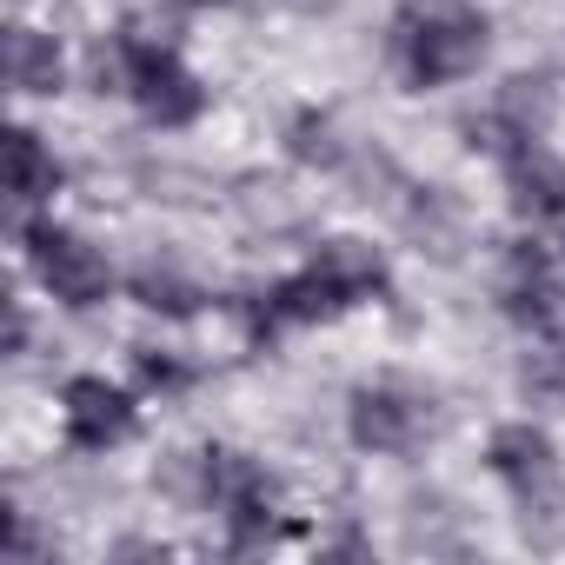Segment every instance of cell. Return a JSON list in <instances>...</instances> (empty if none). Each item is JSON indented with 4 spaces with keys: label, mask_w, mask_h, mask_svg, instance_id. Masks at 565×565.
I'll return each mask as SVG.
<instances>
[{
    "label": "cell",
    "mask_w": 565,
    "mask_h": 565,
    "mask_svg": "<svg viewBox=\"0 0 565 565\" xmlns=\"http://www.w3.org/2000/svg\"><path fill=\"white\" fill-rule=\"evenodd\" d=\"M186 8H206V0H186Z\"/></svg>",
    "instance_id": "obj_13"
},
{
    "label": "cell",
    "mask_w": 565,
    "mask_h": 565,
    "mask_svg": "<svg viewBox=\"0 0 565 565\" xmlns=\"http://www.w3.org/2000/svg\"><path fill=\"white\" fill-rule=\"evenodd\" d=\"M347 426H353V446H366V452H413V446L426 439L433 413H426V399L406 393V386H360Z\"/></svg>",
    "instance_id": "obj_4"
},
{
    "label": "cell",
    "mask_w": 565,
    "mask_h": 565,
    "mask_svg": "<svg viewBox=\"0 0 565 565\" xmlns=\"http://www.w3.org/2000/svg\"><path fill=\"white\" fill-rule=\"evenodd\" d=\"M61 419H67V439L81 452H107V446H120L134 433V393L100 380V373H87V380H74L61 393Z\"/></svg>",
    "instance_id": "obj_5"
},
{
    "label": "cell",
    "mask_w": 565,
    "mask_h": 565,
    "mask_svg": "<svg viewBox=\"0 0 565 565\" xmlns=\"http://www.w3.org/2000/svg\"><path fill=\"white\" fill-rule=\"evenodd\" d=\"M512 206L525 220H558L565 213V160H552L545 147H519L512 153Z\"/></svg>",
    "instance_id": "obj_8"
},
{
    "label": "cell",
    "mask_w": 565,
    "mask_h": 565,
    "mask_svg": "<svg viewBox=\"0 0 565 565\" xmlns=\"http://www.w3.org/2000/svg\"><path fill=\"white\" fill-rule=\"evenodd\" d=\"M28 259H34V279L61 300V307H74V313H87V307H100L107 300V287H114V266H107V253L100 246H87L81 233H67V226H28Z\"/></svg>",
    "instance_id": "obj_2"
},
{
    "label": "cell",
    "mask_w": 565,
    "mask_h": 565,
    "mask_svg": "<svg viewBox=\"0 0 565 565\" xmlns=\"http://www.w3.org/2000/svg\"><path fill=\"white\" fill-rule=\"evenodd\" d=\"M54 193H61V160L41 147V134L14 127V134H8V200H14V206H41V200H54Z\"/></svg>",
    "instance_id": "obj_10"
},
{
    "label": "cell",
    "mask_w": 565,
    "mask_h": 565,
    "mask_svg": "<svg viewBox=\"0 0 565 565\" xmlns=\"http://www.w3.org/2000/svg\"><path fill=\"white\" fill-rule=\"evenodd\" d=\"M0 67H8V87L14 94H61V47L41 28H8Z\"/></svg>",
    "instance_id": "obj_9"
},
{
    "label": "cell",
    "mask_w": 565,
    "mask_h": 565,
    "mask_svg": "<svg viewBox=\"0 0 565 565\" xmlns=\"http://www.w3.org/2000/svg\"><path fill=\"white\" fill-rule=\"evenodd\" d=\"M525 380H532L539 393H552V399H565V347H558V353H545V360H539V366H532Z\"/></svg>",
    "instance_id": "obj_12"
},
{
    "label": "cell",
    "mask_w": 565,
    "mask_h": 565,
    "mask_svg": "<svg viewBox=\"0 0 565 565\" xmlns=\"http://www.w3.org/2000/svg\"><path fill=\"white\" fill-rule=\"evenodd\" d=\"M134 300H140L147 313H193L200 294L186 287L173 266H140V273H134Z\"/></svg>",
    "instance_id": "obj_11"
},
{
    "label": "cell",
    "mask_w": 565,
    "mask_h": 565,
    "mask_svg": "<svg viewBox=\"0 0 565 565\" xmlns=\"http://www.w3.org/2000/svg\"><path fill=\"white\" fill-rule=\"evenodd\" d=\"M492 472L532 505V499H552L558 492V459H552V439L532 426V419H512L492 433Z\"/></svg>",
    "instance_id": "obj_6"
},
{
    "label": "cell",
    "mask_w": 565,
    "mask_h": 565,
    "mask_svg": "<svg viewBox=\"0 0 565 565\" xmlns=\"http://www.w3.org/2000/svg\"><path fill=\"white\" fill-rule=\"evenodd\" d=\"M127 94H134V107H140L153 127H186V120L206 107V87H200L167 47H147V41H134V34H127Z\"/></svg>",
    "instance_id": "obj_3"
},
{
    "label": "cell",
    "mask_w": 565,
    "mask_h": 565,
    "mask_svg": "<svg viewBox=\"0 0 565 565\" xmlns=\"http://www.w3.org/2000/svg\"><path fill=\"white\" fill-rule=\"evenodd\" d=\"M558 300H565V287L552 279L545 253H539V246H519L512 266H505V307H512L519 320H532V327H558V320H565Z\"/></svg>",
    "instance_id": "obj_7"
},
{
    "label": "cell",
    "mask_w": 565,
    "mask_h": 565,
    "mask_svg": "<svg viewBox=\"0 0 565 565\" xmlns=\"http://www.w3.org/2000/svg\"><path fill=\"white\" fill-rule=\"evenodd\" d=\"M393 54L413 87H452L486 61V14L472 0H399Z\"/></svg>",
    "instance_id": "obj_1"
}]
</instances>
